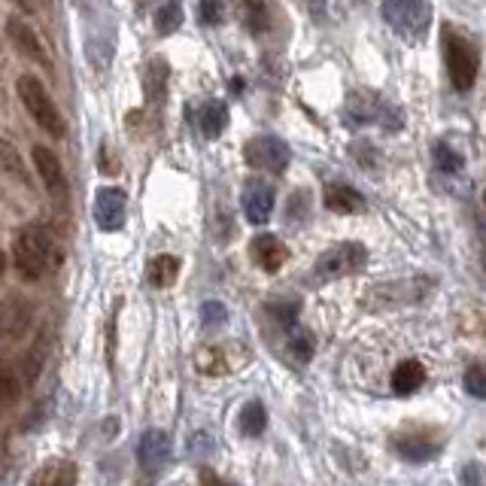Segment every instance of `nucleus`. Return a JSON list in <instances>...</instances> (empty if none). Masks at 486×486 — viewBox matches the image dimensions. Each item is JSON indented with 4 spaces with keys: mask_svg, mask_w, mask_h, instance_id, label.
<instances>
[{
    "mask_svg": "<svg viewBox=\"0 0 486 486\" xmlns=\"http://www.w3.org/2000/svg\"><path fill=\"white\" fill-rule=\"evenodd\" d=\"M13 262L24 280H43L61 265V249L43 225H24L13 240Z\"/></svg>",
    "mask_w": 486,
    "mask_h": 486,
    "instance_id": "obj_1",
    "label": "nucleus"
},
{
    "mask_svg": "<svg viewBox=\"0 0 486 486\" xmlns=\"http://www.w3.org/2000/svg\"><path fill=\"white\" fill-rule=\"evenodd\" d=\"M441 52L444 64H447L450 86L456 91H472L477 82V70H481V55H477L472 40L463 31H456L453 24H447L441 31Z\"/></svg>",
    "mask_w": 486,
    "mask_h": 486,
    "instance_id": "obj_2",
    "label": "nucleus"
},
{
    "mask_svg": "<svg viewBox=\"0 0 486 486\" xmlns=\"http://www.w3.org/2000/svg\"><path fill=\"white\" fill-rule=\"evenodd\" d=\"M15 91H19V98H22V104H24V110H28V116H31L33 122H37V128H43L49 137L61 140L64 134H67L64 116L58 113L55 100L46 91L43 82H40L37 77H28V73H24V77H19V82H15Z\"/></svg>",
    "mask_w": 486,
    "mask_h": 486,
    "instance_id": "obj_3",
    "label": "nucleus"
},
{
    "mask_svg": "<svg viewBox=\"0 0 486 486\" xmlns=\"http://www.w3.org/2000/svg\"><path fill=\"white\" fill-rule=\"evenodd\" d=\"M435 280L432 276H410V280H389L374 286L365 295V304L371 310H396V307H410L420 304L432 295Z\"/></svg>",
    "mask_w": 486,
    "mask_h": 486,
    "instance_id": "obj_4",
    "label": "nucleus"
},
{
    "mask_svg": "<svg viewBox=\"0 0 486 486\" xmlns=\"http://www.w3.org/2000/svg\"><path fill=\"white\" fill-rule=\"evenodd\" d=\"M368 265V249L356 240H343L334 243L325 253L316 258L313 265V276L320 283H332V280H343V276H353Z\"/></svg>",
    "mask_w": 486,
    "mask_h": 486,
    "instance_id": "obj_5",
    "label": "nucleus"
},
{
    "mask_svg": "<svg viewBox=\"0 0 486 486\" xmlns=\"http://www.w3.org/2000/svg\"><path fill=\"white\" fill-rule=\"evenodd\" d=\"M392 453L405 463H432L444 450V435L435 425H407L392 435Z\"/></svg>",
    "mask_w": 486,
    "mask_h": 486,
    "instance_id": "obj_6",
    "label": "nucleus"
},
{
    "mask_svg": "<svg viewBox=\"0 0 486 486\" xmlns=\"http://www.w3.org/2000/svg\"><path fill=\"white\" fill-rule=\"evenodd\" d=\"M383 19L398 37L420 40L432 24L429 0H383Z\"/></svg>",
    "mask_w": 486,
    "mask_h": 486,
    "instance_id": "obj_7",
    "label": "nucleus"
},
{
    "mask_svg": "<svg viewBox=\"0 0 486 486\" xmlns=\"http://www.w3.org/2000/svg\"><path fill=\"white\" fill-rule=\"evenodd\" d=\"M247 164L265 173H283L289 167V146L280 137H256L247 144Z\"/></svg>",
    "mask_w": 486,
    "mask_h": 486,
    "instance_id": "obj_8",
    "label": "nucleus"
},
{
    "mask_svg": "<svg viewBox=\"0 0 486 486\" xmlns=\"http://www.w3.org/2000/svg\"><path fill=\"white\" fill-rule=\"evenodd\" d=\"M31 162H33V167H37V177H40V182H43V189L55 201H61L64 204L70 192H67V177H64V167H61V162H58V155L49 146H33Z\"/></svg>",
    "mask_w": 486,
    "mask_h": 486,
    "instance_id": "obj_9",
    "label": "nucleus"
},
{
    "mask_svg": "<svg viewBox=\"0 0 486 486\" xmlns=\"http://www.w3.org/2000/svg\"><path fill=\"white\" fill-rule=\"evenodd\" d=\"M128 216V195L116 186L100 189L95 195V222L100 231H119Z\"/></svg>",
    "mask_w": 486,
    "mask_h": 486,
    "instance_id": "obj_10",
    "label": "nucleus"
},
{
    "mask_svg": "<svg viewBox=\"0 0 486 486\" xmlns=\"http://www.w3.org/2000/svg\"><path fill=\"white\" fill-rule=\"evenodd\" d=\"M137 463L144 468V474H158L171 463V438L162 429H146L144 438L137 444Z\"/></svg>",
    "mask_w": 486,
    "mask_h": 486,
    "instance_id": "obj_11",
    "label": "nucleus"
},
{
    "mask_svg": "<svg viewBox=\"0 0 486 486\" xmlns=\"http://www.w3.org/2000/svg\"><path fill=\"white\" fill-rule=\"evenodd\" d=\"M274 186H267L265 180H249L247 189H243V216L249 220V225H265L274 213Z\"/></svg>",
    "mask_w": 486,
    "mask_h": 486,
    "instance_id": "obj_12",
    "label": "nucleus"
},
{
    "mask_svg": "<svg viewBox=\"0 0 486 486\" xmlns=\"http://www.w3.org/2000/svg\"><path fill=\"white\" fill-rule=\"evenodd\" d=\"M249 253H253V262L262 267L265 274H276L289 258V249L276 234H256L253 243H249Z\"/></svg>",
    "mask_w": 486,
    "mask_h": 486,
    "instance_id": "obj_13",
    "label": "nucleus"
},
{
    "mask_svg": "<svg viewBox=\"0 0 486 486\" xmlns=\"http://www.w3.org/2000/svg\"><path fill=\"white\" fill-rule=\"evenodd\" d=\"M322 204H325V210L341 213V216L365 213V207H368L362 192H356L353 186H347V182H329V186L322 189Z\"/></svg>",
    "mask_w": 486,
    "mask_h": 486,
    "instance_id": "obj_14",
    "label": "nucleus"
},
{
    "mask_svg": "<svg viewBox=\"0 0 486 486\" xmlns=\"http://www.w3.org/2000/svg\"><path fill=\"white\" fill-rule=\"evenodd\" d=\"M6 33H10V40H13L15 46H19V52H22V55H28V58H33V61H37V64L49 67V55H46L43 43H40L37 33H33L22 19H15V15H13V19L6 22Z\"/></svg>",
    "mask_w": 486,
    "mask_h": 486,
    "instance_id": "obj_15",
    "label": "nucleus"
},
{
    "mask_svg": "<svg viewBox=\"0 0 486 486\" xmlns=\"http://www.w3.org/2000/svg\"><path fill=\"white\" fill-rule=\"evenodd\" d=\"M77 465L67 463V459H52V463L40 465L37 472L31 474L28 486H73L77 483Z\"/></svg>",
    "mask_w": 486,
    "mask_h": 486,
    "instance_id": "obj_16",
    "label": "nucleus"
},
{
    "mask_svg": "<svg viewBox=\"0 0 486 486\" xmlns=\"http://www.w3.org/2000/svg\"><path fill=\"white\" fill-rule=\"evenodd\" d=\"M423 383H425V365L420 359H405L392 371V392L396 396H414Z\"/></svg>",
    "mask_w": 486,
    "mask_h": 486,
    "instance_id": "obj_17",
    "label": "nucleus"
},
{
    "mask_svg": "<svg viewBox=\"0 0 486 486\" xmlns=\"http://www.w3.org/2000/svg\"><path fill=\"white\" fill-rule=\"evenodd\" d=\"M225 125H229V107H225L222 100L213 98L198 107V128L204 137H220Z\"/></svg>",
    "mask_w": 486,
    "mask_h": 486,
    "instance_id": "obj_18",
    "label": "nucleus"
},
{
    "mask_svg": "<svg viewBox=\"0 0 486 486\" xmlns=\"http://www.w3.org/2000/svg\"><path fill=\"white\" fill-rule=\"evenodd\" d=\"M195 368L207 377H222L229 374L234 362L229 356V347H201L195 353Z\"/></svg>",
    "mask_w": 486,
    "mask_h": 486,
    "instance_id": "obj_19",
    "label": "nucleus"
},
{
    "mask_svg": "<svg viewBox=\"0 0 486 486\" xmlns=\"http://www.w3.org/2000/svg\"><path fill=\"white\" fill-rule=\"evenodd\" d=\"M146 276H149V286H155V289L173 286V283H177V276H180V258L171 256V253L155 256L153 262H149V267H146Z\"/></svg>",
    "mask_w": 486,
    "mask_h": 486,
    "instance_id": "obj_20",
    "label": "nucleus"
},
{
    "mask_svg": "<svg viewBox=\"0 0 486 486\" xmlns=\"http://www.w3.org/2000/svg\"><path fill=\"white\" fill-rule=\"evenodd\" d=\"M238 425L240 432L247 435V438H258V435H265L267 429V410L262 401H247V405L240 407V416H238Z\"/></svg>",
    "mask_w": 486,
    "mask_h": 486,
    "instance_id": "obj_21",
    "label": "nucleus"
},
{
    "mask_svg": "<svg viewBox=\"0 0 486 486\" xmlns=\"http://www.w3.org/2000/svg\"><path fill=\"white\" fill-rule=\"evenodd\" d=\"M432 162H435V167H438L441 173H447V177H453V173H459L465 167L463 153L453 149L450 144H444V140H438V144L432 146Z\"/></svg>",
    "mask_w": 486,
    "mask_h": 486,
    "instance_id": "obj_22",
    "label": "nucleus"
},
{
    "mask_svg": "<svg viewBox=\"0 0 486 486\" xmlns=\"http://www.w3.org/2000/svg\"><path fill=\"white\" fill-rule=\"evenodd\" d=\"M0 171H6L10 177H15L19 182H28V167H24L22 153L4 137H0Z\"/></svg>",
    "mask_w": 486,
    "mask_h": 486,
    "instance_id": "obj_23",
    "label": "nucleus"
},
{
    "mask_svg": "<svg viewBox=\"0 0 486 486\" xmlns=\"http://www.w3.org/2000/svg\"><path fill=\"white\" fill-rule=\"evenodd\" d=\"M46 359H49V338L43 334V338H37V343H33V347L28 350V359H24V365H22L24 380L37 383V377H40V371H43Z\"/></svg>",
    "mask_w": 486,
    "mask_h": 486,
    "instance_id": "obj_24",
    "label": "nucleus"
},
{
    "mask_svg": "<svg viewBox=\"0 0 486 486\" xmlns=\"http://www.w3.org/2000/svg\"><path fill=\"white\" fill-rule=\"evenodd\" d=\"M182 24V4L180 0H158L155 28L162 33H173Z\"/></svg>",
    "mask_w": 486,
    "mask_h": 486,
    "instance_id": "obj_25",
    "label": "nucleus"
},
{
    "mask_svg": "<svg viewBox=\"0 0 486 486\" xmlns=\"http://www.w3.org/2000/svg\"><path fill=\"white\" fill-rule=\"evenodd\" d=\"M286 347H289V356H295L298 362H310L313 359V350H316V343H313V334L304 332V329H289V338H286Z\"/></svg>",
    "mask_w": 486,
    "mask_h": 486,
    "instance_id": "obj_26",
    "label": "nucleus"
},
{
    "mask_svg": "<svg viewBox=\"0 0 486 486\" xmlns=\"http://www.w3.org/2000/svg\"><path fill=\"white\" fill-rule=\"evenodd\" d=\"M463 383H465L468 396L486 401V362H472V365H468Z\"/></svg>",
    "mask_w": 486,
    "mask_h": 486,
    "instance_id": "obj_27",
    "label": "nucleus"
},
{
    "mask_svg": "<svg viewBox=\"0 0 486 486\" xmlns=\"http://www.w3.org/2000/svg\"><path fill=\"white\" fill-rule=\"evenodd\" d=\"M243 19H247V28L253 33L267 31V6H265V0H243Z\"/></svg>",
    "mask_w": 486,
    "mask_h": 486,
    "instance_id": "obj_28",
    "label": "nucleus"
},
{
    "mask_svg": "<svg viewBox=\"0 0 486 486\" xmlns=\"http://www.w3.org/2000/svg\"><path fill=\"white\" fill-rule=\"evenodd\" d=\"M198 19H201V24H210V28L222 24V19H225L222 0H198Z\"/></svg>",
    "mask_w": 486,
    "mask_h": 486,
    "instance_id": "obj_29",
    "label": "nucleus"
},
{
    "mask_svg": "<svg viewBox=\"0 0 486 486\" xmlns=\"http://www.w3.org/2000/svg\"><path fill=\"white\" fill-rule=\"evenodd\" d=\"M19 398V380H15L13 368L6 362H0V405L6 401H15Z\"/></svg>",
    "mask_w": 486,
    "mask_h": 486,
    "instance_id": "obj_30",
    "label": "nucleus"
},
{
    "mask_svg": "<svg viewBox=\"0 0 486 486\" xmlns=\"http://www.w3.org/2000/svg\"><path fill=\"white\" fill-rule=\"evenodd\" d=\"M225 320H229V310H225V304H220V301H207V304L201 307V322H204L207 329H220V325H225Z\"/></svg>",
    "mask_w": 486,
    "mask_h": 486,
    "instance_id": "obj_31",
    "label": "nucleus"
},
{
    "mask_svg": "<svg viewBox=\"0 0 486 486\" xmlns=\"http://www.w3.org/2000/svg\"><path fill=\"white\" fill-rule=\"evenodd\" d=\"M271 313L276 316V322L283 329H295V320H298V301H283V304H271Z\"/></svg>",
    "mask_w": 486,
    "mask_h": 486,
    "instance_id": "obj_32",
    "label": "nucleus"
},
{
    "mask_svg": "<svg viewBox=\"0 0 486 486\" xmlns=\"http://www.w3.org/2000/svg\"><path fill=\"white\" fill-rule=\"evenodd\" d=\"M307 213H310V195L307 192H295V195L289 198V220L292 222H301V220H307Z\"/></svg>",
    "mask_w": 486,
    "mask_h": 486,
    "instance_id": "obj_33",
    "label": "nucleus"
},
{
    "mask_svg": "<svg viewBox=\"0 0 486 486\" xmlns=\"http://www.w3.org/2000/svg\"><path fill=\"white\" fill-rule=\"evenodd\" d=\"M459 481H463V486H486V468L481 463H465L459 472Z\"/></svg>",
    "mask_w": 486,
    "mask_h": 486,
    "instance_id": "obj_34",
    "label": "nucleus"
},
{
    "mask_svg": "<svg viewBox=\"0 0 486 486\" xmlns=\"http://www.w3.org/2000/svg\"><path fill=\"white\" fill-rule=\"evenodd\" d=\"M477 238H481V262L486 267V220H477Z\"/></svg>",
    "mask_w": 486,
    "mask_h": 486,
    "instance_id": "obj_35",
    "label": "nucleus"
},
{
    "mask_svg": "<svg viewBox=\"0 0 486 486\" xmlns=\"http://www.w3.org/2000/svg\"><path fill=\"white\" fill-rule=\"evenodd\" d=\"M198 477H201V486H222V481L210 472V468H201Z\"/></svg>",
    "mask_w": 486,
    "mask_h": 486,
    "instance_id": "obj_36",
    "label": "nucleus"
},
{
    "mask_svg": "<svg viewBox=\"0 0 486 486\" xmlns=\"http://www.w3.org/2000/svg\"><path fill=\"white\" fill-rule=\"evenodd\" d=\"M307 6H310V10H313L316 15H320L322 6H325V0H307Z\"/></svg>",
    "mask_w": 486,
    "mask_h": 486,
    "instance_id": "obj_37",
    "label": "nucleus"
},
{
    "mask_svg": "<svg viewBox=\"0 0 486 486\" xmlns=\"http://www.w3.org/2000/svg\"><path fill=\"white\" fill-rule=\"evenodd\" d=\"M4 271H6V256L0 253V276H4Z\"/></svg>",
    "mask_w": 486,
    "mask_h": 486,
    "instance_id": "obj_38",
    "label": "nucleus"
},
{
    "mask_svg": "<svg viewBox=\"0 0 486 486\" xmlns=\"http://www.w3.org/2000/svg\"><path fill=\"white\" fill-rule=\"evenodd\" d=\"M483 204H486V192H483Z\"/></svg>",
    "mask_w": 486,
    "mask_h": 486,
    "instance_id": "obj_39",
    "label": "nucleus"
}]
</instances>
